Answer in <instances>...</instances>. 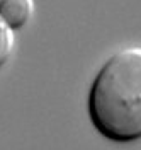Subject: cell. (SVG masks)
I'll use <instances>...</instances> for the list:
<instances>
[{
    "label": "cell",
    "mask_w": 141,
    "mask_h": 150,
    "mask_svg": "<svg viewBox=\"0 0 141 150\" xmlns=\"http://www.w3.org/2000/svg\"><path fill=\"white\" fill-rule=\"evenodd\" d=\"M88 116L109 140L141 138V46L122 48L100 67L88 91Z\"/></svg>",
    "instance_id": "obj_1"
},
{
    "label": "cell",
    "mask_w": 141,
    "mask_h": 150,
    "mask_svg": "<svg viewBox=\"0 0 141 150\" xmlns=\"http://www.w3.org/2000/svg\"><path fill=\"white\" fill-rule=\"evenodd\" d=\"M34 14V0H0V17L12 31L22 29Z\"/></svg>",
    "instance_id": "obj_2"
},
{
    "label": "cell",
    "mask_w": 141,
    "mask_h": 150,
    "mask_svg": "<svg viewBox=\"0 0 141 150\" xmlns=\"http://www.w3.org/2000/svg\"><path fill=\"white\" fill-rule=\"evenodd\" d=\"M15 48V36L14 31L7 26V22L0 17V68L10 60Z\"/></svg>",
    "instance_id": "obj_3"
}]
</instances>
